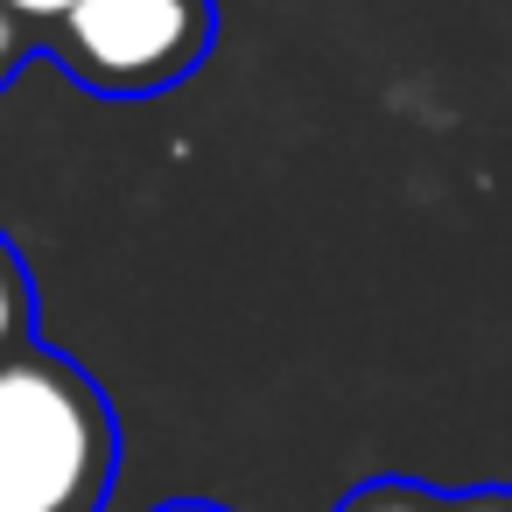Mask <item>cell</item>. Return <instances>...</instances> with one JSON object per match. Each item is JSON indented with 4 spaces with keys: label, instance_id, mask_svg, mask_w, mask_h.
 <instances>
[{
    "label": "cell",
    "instance_id": "obj_1",
    "mask_svg": "<svg viewBox=\"0 0 512 512\" xmlns=\"http://www.w3.org/2000/svg\"><path fill=\"white\" fill-rule=\"evenodd\" d=\"M120 477V414L57 344L0 358V512H106Z\"/></svg>",
    "mask_w": 512,
    "mask_h": 512
},
{
    "label": "cell",
    "instance_id": "obj_2",
    "mask_svg": "<svg viewBox=\"0 0 512 512\" xmlns=\"http://www.w3.org/2000/svg\"><path fill=\"white\" fill-rule=\"evenodd\" d=\"M211 43L218 0H85L43 36V57L99 99H155L183 85Z\"/></svg>",
    "mask_w": 512,
    "mask_h": 512
},
{
    "label": "cell",
    "instance_id": "obj_3",
    "mask_svg": "<svg viewBox=\"0 0 512 512\" xmlns=\"http://www.w3.org/2000/svg\"><path fill=\"white\" fill-rule=\"evenodd\" d=\"M22 344H36V288L22 253L0 239V358H15Z\"/></svg>",
    "mask_w": 512,
    "mask_h": 512
},
{
    "label": "cell",
    "instance_id": "obj_4",
    "mask_svg": "<svg viewBox=\"0 0 512 512\" xmlns=\"http://www.w3.org/2000/svg\"><path fill=\"white\" fill-rule=\"evenodd\" d=\"M337 512H449V491L421 477H365L337 498Z\"/></svg>",
    "mask_w": 512,
    "mask_h": 512
},
{
    "label": "cell",
    "instance_id": "obj_5",
    "mask_svg": "<svg viewBox=\"0 0 512 512\" xmlns=\"http://www.w3.org/2000/svg\"><path fill=\"white\" fill-rule=\"evenodd\" d=\"M29 57H43V29H29L22 15L0 8V92L22 78V64H29Z\"/></svg>",
    "mask_w": 512,
    "mask_h": 512
},
{
    "label": "cell",
    "instance_id": "obj_6",
    "mask_svg": "<svg viewBox=\"0 0 512 512\" xmlns=\"http://www.w3.org/2000/svg\"><path fill=\"white\" fill-rule=\"evenodd\" d=\"M0 8H8V15H22L29 29H43V36H50V29H57L71 8H85V0H0Z\"/></svg>",
    "mask_w": 512,
    "mask_h": 512
},
{
    "label": "cell",
    "instance_id": "obj_7",
    "mask_svg": "<svg viewBox=\"0 0 512 512\" xmlns=\"http://www.w3.org/2000/svg\"><path fill=\"white\" fill-rule=\"evenodd\" d=\"M449 512H512V484H470V491H449Z\"/></svg>",
    "mask_w": 512,
    "mask_h": 512
}]
</instances>
